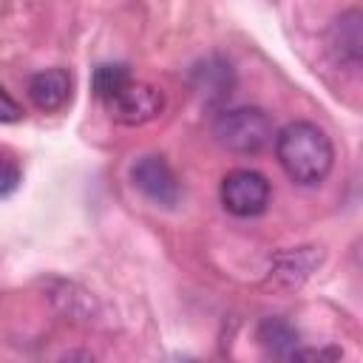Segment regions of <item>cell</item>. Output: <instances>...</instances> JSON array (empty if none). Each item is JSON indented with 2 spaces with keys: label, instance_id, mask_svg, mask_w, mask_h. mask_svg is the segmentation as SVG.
Returning a JSON list of instances; mask_svg holds the SVG:
<instances>
[{
  "label": "cell",
  "instance_id": "obj_1",
  "mask_svg": "<svg viewBox=\"0 0 363 363\" xmlns=\"http://www.w3.org/2000/svg\"><path fill=\"white\" fill-rule=\"evenodd\" d=\"M275 156L284 173L295 184H320L332 164L335 147L329 136L312 122H289L284 130L275 133Z\"/></svg>",
  "mask_w": 363,
  "mask_h": 363
},
{
  "label": "cell",
  "instance_id": "obj_2",
  "mask_svg": "<svg viewBox=\"0 0 363 363\" xmlns=\"http://www.w3.org/2000/svg\"><path fill=\"white\" fill-rule=\"evenodd\" d=\"M213 139L230 153H261L275 139V122L264 108H230L213 119Z\"/></svg>",
  "mask_w": 363,
  "mask_h": 363
},
{
  "label": "cell",
  "instance_id": "obj_3",
  "mask_svg": "<svg viewBox=\"0 0 363 363\" xmlns=\"http://www.w3.org/2000/svg\"><path fill=\"white\" fill-rule=\"evenodd\" d=\"M218 196L224 210L233 213L235 218H255L269 204V182L258 170L238 167L221 179Z\"/></svg>",
  "mask_w": 363,
  "mask_h": 363
},
{
  "label": "cell",
  "instance_id": "obj_4",
  "mask_svg": "<svg viewBox=\"0 0 363 363\" xmlns=\"http://www.w3.org/2000/svg\"><path fill=\"white\" fill-rule=\"evenodd\" d=\"M105 108H108L111 119H116L122 125H145L162 113L164 94L156 85L139 82L130 77L111 99H105Z\"/></svg>",
  "mask_w": 363,
  "mask_h": 363
},
{
  "label": "cell",
  "instance_id": "obj_5",
  "mask_svg": "<svg viewBox=\"0 0 363 363\" xmlns=\"http://www.w3.org/2000/svg\"><path fill=\"white\" fill-rule=\"evenodd\" d=\"M130 182H133V187H136L145 199H150V201L159 204V207H176L179 199H182V187H179V182H176V173H173L170 164H167L162 156H156V153H147V156H142V159L133 162V167H130Z\"/></svg>",
  "mask_w": 363,
  "mask_h": 363
},
{
  "label": "cell",
  "instance_id": "obj_6",
  "mask_svg": "<svg viewBox=\"0 0 363 363\" xmlns=\"http://www.w3.org/2000/svg\"><path fill=\"white\" fill-rule=\"evenodd\" d=\"M71 91H74V79L65 68H45L28 79V99L43 113H54L65 108L71 99Z\"/></svg>",
  "mask_w": 363,
  "mask_h": 363
},
{
  "label": "cell",
  "instance_id": "obj_7",
  "mask_svg": "<svg viewBox=\"0 0 363 363\" xmlns=\"http://www.w3.org/2000/svg\"><path fill=\"white\" fill-rule=\"evenodd\" d=\"M332 51L349 65L360 62V11H346L332 26Z\"/></svg>",
  "mask_w": 363,
  "mask_h": 363
},
{
  "label": "cell",
  "instance_id": "obj_8",
  "mask_svg": "<svg viewBox=\"0 0 363 363\" xmlns=\"http://www.w3.org/2000/svg\"><path fill=\"white\" fill-rule=\"evenodd\" d=\"M258 340H261V346H267L272 354H281V357H292L295 349H298V332L284 318H267V320H261Z\"/></svg>",
  "mask_w": 363,
  "mask_h": 363
},
{
  "label": "cell",
  "instance_id": "obj_9",
  "mask_svg": "<svg viewBox=\"0 0 363 363\" xmlns=\"http://www.w3.org/2000/svg\"><path fill=\"white\" fill-rule=\"evenodd\" d=\"M318 261H320V255H315V252H312V247H301V250L286 252V255H281V258H278L275 278H284L289 286H292V284H301Z\"/></svg>",
  "mask_w": 363,
  "mask_h": 363
},
{
  "label": "cell",
  "instance_id": "obj_10",
  "mask_svg": "<svg viewBox=\"0 0 363 363\" xmlns=\"http://www.w3.org/2000/svg\"><path fill=\"white\" fill-rule=\"evenodd\" d=\"M130 79V68L122 62H105L94 71V94L105 102Z\"/></svg>",
  "mask_w": 363,
  "mask_h": 363
},
{
  "label": "cell",
  "instance_id": "obj_11",
  "mask_svg": "<svg viewBox=\"0 0 363 363\" xmlns=\"http://www.w3.org/2000/svg\"><path fill=\"white\" fill-rule=\"evenodd\" d=\"M199 77V88H204L201 94H213V96H224L230 94V65L227 62H213L207 60L201 68H196Z\"/></svg>",
  "mask_w": 363,
  "mask_h": 363
},
{
  "label": "cell",
  "instance_id": "obj_12",
  "mask_svg": "<svg viewBox=\"0 0 363 363\" xmlns=\"http://www.w3.org/2000/svg\"><path fill=\"white\" fill-rule=\"evenodd\" d=\"M23 182V167L20 162L14 159V153L9 150H0V199L11 196Z\"/></svg>",
  "mask_w": 363,
  "mask_h": 363
},
{
  "label": "cell",
  "instance_id": "obj_13",
  "mask_svg": "<svg viewBox=\"0 0 363 363\" xmlns=\"http://www.w3.org/2000/svg\"><path fill=\"white\" fill-rule=\"evenodd\" d=\"M23 116V108L0 88V125H6V122H17Z\"/></svg>",
  "mask_w": 363,
  "mask_h": 363
}]
</instances>
